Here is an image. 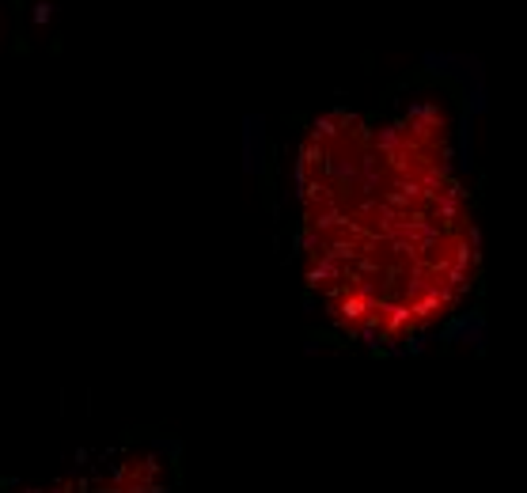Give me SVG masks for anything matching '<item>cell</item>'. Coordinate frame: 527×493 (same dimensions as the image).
I'll use <instances>...</instances> for the list:
<instances>
[{"label": "cell", "instance_id": "obj_1", "mask_svg": "<svg viewBox=\"0 0 527 493\" xmlns=\"http://www.w3.org/2000/svg\"><path fill=\"white\" fill-rule=\"evenodd\" d=\"M300 224L307 277L346 330L398 341L452 315L474 274V224L444 110L326 114L300 148Z\"/></svg>", "mask_w": 527, "mask_h": 493}]
</instances>
